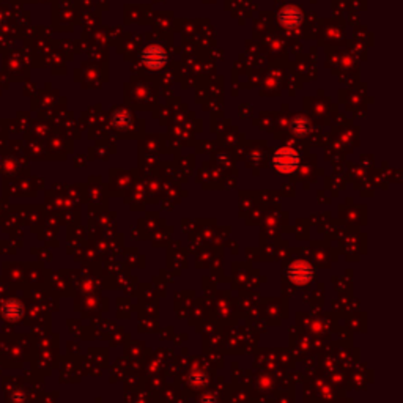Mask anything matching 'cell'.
Instances as JSON below:
<instances>
[{
  "instance_id": "cell-1",
  "label": "cell",
  "mask_w": 403,
  "mask_h": 403,
  "mask_svg": "<svg viewBox=\"0 0 403 403\" xmlns=\"http://www.w3.org/2000/svg\"><path fill=\"white\" fill-rule=\"evenodd\" d=\"M272 165L280 174H290L300 165V154L289 147L279 148L272 156Z\"/></svg>"
},
{
  "instance_id": "cell-2",
  "label": "cell",
  "mask_w": 403,
  "mask_h": 403,
  "mask_svg": "<svg viewBox=\"0 0 403 403\" xmlns=\"http://www.w3.org/2000/svg\"><path fill=\"white\" fill-rule=\"evenodd\" d=\"M142 62H144V65L148 70L158 71L165 67L167 54L159 44H150L142 50Z\"/></svg>"
},
{
  "instance_id": "cell-3",
  "label": "cell",
  "mask_w": 403,
  "mask_h": 403,
  "mask_svg": "<svg viewBox=\"0 0 403 403\" xmlns=\"http://www.w3.org/2000/svg\"><path fill=\"white\" fill-rule=\"evenodd\" d=\"M277 19H279L282 27L296 29L303 21V13L300 8H296V7H285L280 10V13L277 15Z\"/></svg>"
},
{
  "instance_id": "cell-4",
  "label": "cell",
  "mask_w": 403,
  "mask_h": 403,
  "mask_svg": "<svg viewBox=\"0 0 403 403\" xmlns=\"http://www.w3.org/2000/svg\"><path fill=\"white\" fill-rule=\"evenodd\" d=\"M289 276L298 285H304V283H307L312 279L314 272H312V268L306 262H295L292 265V268H290Z\"/></svg>"
},
{
  "instance_id": "cell-5",
  "label": "cell",
  "mask_w": 403,
  "mask_h": 403,
  "mask_svg": "<svg viewBox=\"0 0 403 403\" xmlns=\"http://www.w3.org/2000/svg\"><path fill=\"white\" fill-rule=\"evenodd\" d=\"M290 129L296 136H306L310 131V123L307 119H304V117L300 115V117H295V119L292 120Z\"/></svg>"
},
{
  "instance_id": "cell-6",
  "label": "cell",
  "mask_w": 403,
  "mask_h": 403,
  "mask_svg": "<svg viewBox=\"0 0 403 403\" xmlns=\"http://www.w3.org/2000/svg\"><path fill=\"white\" fill-rule=\"evenodd\" d=\"M112 123L115 128L119 129H125L131 125V113L128 110H117L113 115H112Z\"/></svg>"
}]
</instances>
